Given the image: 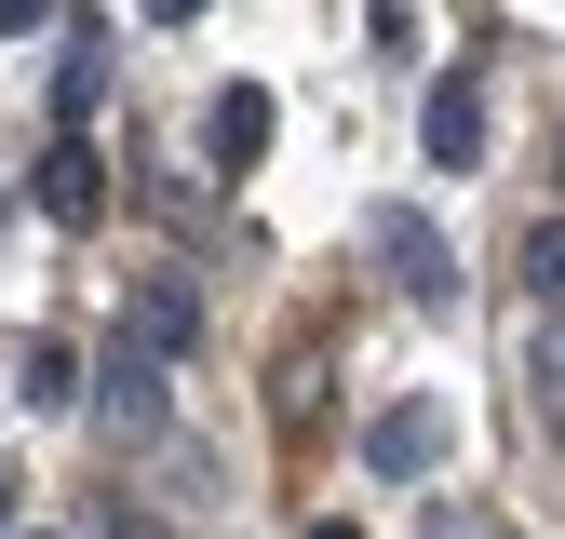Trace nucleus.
I'll return each mask as SVG.
<instances>
[{
  "label": "nucleus",
  "mask_w": 565,
  "mask_h": 539,
  "mask_svg": "<svg viewBox=\"0 0 565 539\" xmlns=\"http://www.w3.org/2000/svg\"><path fill=\"white\" fill-rule=\"evenodd\" d=\"M364 256L391 270V297H417V310L458 297V256H445V230L417 216V202H377V216H364Z\"/></svg>",
  "instance_id": "f257e3e1"
},
{
  "label": "nucleus",
  "mask_w": 565,
  "mask_h": 539,
  "mask_svg": "<svg viewBox=\"0 0 565 539\" xmlns=\"http://www.w3.org/2000/svg\"><path fill=\"white\" fill-rule=\"evenodd\" d=\"M121 337H149V351L175 364L189 337H202V284H189V270H135V297H121Z\"/></svg>",
  "instance_id": "f03ea898"
},
{
  "label": "nucleus",
  "mask_w": 565,
  "mask_h": 539,
  "mask_svg": "<svg viewBox=\"0 0 565 539\" xmlns=\"http://www.w3.org/2000/svg\"><path fill=\"white\" fill-rule=\"evenodd\" d=\"M417 149H431L445 176H471V162H484V82H458V67H445V82L417 95Z\"/></svg>",
  "instance_id": "7ed1b4c3"
},
{
  "label": "nucleus",
  "mask_w": 565,
  "mask_h": 539,
  "mask_svg": "<svg viewBox=\"0 0 565 539\" xmlns=\"http://www.w3.org/2000/svg\"><path fill=\"white\" fill-rule=\"evenodd\" d=\"M41 216H54V230H95V216H108V162L82 149V121L41 149Z\"/></svg>",
  "instance_id": "20e7f679"
},
{
  "label": "nucleus",
  "mask_w": 565,
  "mask_h": 539,
  "mask_svg": "<svg viewBox=\"0 0 565 539\" xmlns=\"http://www.w3.org/2000/svg\"><path fill=\"white\" fill-rule=\"evenodd\" d=\"M364 458L391 472V486H417V472L445 458V404H377V419H364Z\"/></svg>",
  "instance_id": "39448f33"
},
{
  "label": "nucleus",
  "mask_w": 565,
  "mask_h": 539,
  "mask_svg": "<svg viewBox=\"0 0 565 539\" xmlns=\"http://www.w3.org/2000/svg\"><path fill=\"white\" fill-rule=\"evenodd\" d=\"M269 121H282V108H269V82H216V108H202V149L243 176V162L269 149Z\"/></svg>",
  "instance_id": "423d86ee"
},
{
  "label": "nucleus",
  "mask_w": 565,
  "mask_h": 539,
  "mask_svg": "<svg viewBox=\"0 0 565 539\" xmlns=\"http://www.w3.org/2000/svg\"><path fill=\"white\" fill-rule=\"evenodd\" d=\"M149 419H162V351L121 337V351H108V432H149Z\"/></svg>",
  "instance_id": "0eeeda50"
},
{
  "label": "nucleus",
  "mask_w": 565,
  "mask_h": 539,
  "mask_svg": "<svg viewBox=\"0 0 565 539\" xmlns=\"http://www.w3.org/2000/svg\"><path fill=\"white\" fill-rule=\"evenodd\" d=\"M82 391V351L67 337H14V404H67Z\"/></svg>",
  "instance_id": "6e6552de"
},
{
  "label": "nucleus",
  "mask_w": 565,
  "mask_h": 539,
  "mask_svg": "<svg viewBox=\"0 0 565 539\" xmlns=\"http://www.w3.org/2000/svg\"><path fill=\"white\" fill-rule=\"evenodd\" d=\"M525 404H539V432H565V310H539V351H525Z\"/></svg>",
  "instance_id": "1a4fd4ad"
},
{
  "label": "nucleus",
  "mask_w": 565,
  "mask_h": 539,
  "mask_svg": "<svg viewBox=\"0 0 565 539\" xmlns=\"http://www.w3.org/2000/svg\"><path fill=\"white\" fill-rule=\"evenodd\" d=\"M108 108V41H67V67H54V121H95Z\"/></svg>",
  "instance_id": "9d476101"
},
{
  "label": "nucleus",
  "mask_w": 565,
  "mask_h": 539,
  "mask_svg": "<svg viewBox=\"0 0 565 539\" xmlns=\"http://www.w3.org/2000/svg\"><path fill=\"white\" fill-rule=\"evenodd\" d=\"M525 297H539V310H565V216H539V230H525Z\"/></svg>",
  "instance_id": "9b49d317"
},
{
  "label": "nucleus",
  "mask_w": 565,
  "mask_h": 539,
  "mask_svg": "<svg viewBox=\"0 0 565 539\" xmlns=\"http://www.w3.org/2000/svg\"><path fill=\"white\" fill-rule=\"evenodd\" d=\"M41 14H54V0H0V28H41Z\"/></svg>",
  "instance_id": "f8f14e48"
},
{
  "label": "nucleus",
  "mask_w": 565,
  "mask_h": 539,
  "mask_svg": "<svg viewBox=\"0 0 565 539\" xmlns=\"http://www.w3.org/2000/svg\"><path fill=\"white\" fill-rule=\"evenodd\" d=\"M149 14H162V28H189V14H202V0H149Z\"/></svg>",
  "instance_id": "ddd939ff"
},
{
  "label": "nucleus",
  "mask_w": 565,
  "mask_h": 539,
  "mask_svg": "<svg viewBox=\"0 0 565 539\" xmlns=\"http://www.w3.org/2000/svg\"><path fill=\"white\" fill-rule=\"evenodd\" d=\"M297 539H364V526H297Z\"/></svg>",
  "instance_id": "4468645a"
},
{
  "label": "nucleus",
  "mask_w": 565,
  "mask_h": 539,
  "mask_svg": "<svg viewBox=\"0 0 565 539\" xmlns=\"http://www.w3.org/2000/svg\"><path fill=\"white\" fill-rule=\"evenodd\" d=\"M552 176H565V121H552Z\"/></svg>",
  "instance_id": "2eb2a0df"
},
{
  "label": "nucleus",
  "mask_w": 565,
  "mask_h": 539,
  "mask_svg": "<svg viewBox=\"0 0 565 539\" xmlns=\"http://www.w3.org/2000/svg\"><path fill=\"white\" fill-rule=\"evenodd\" d=\"M0 539H14V512H0Z\"/></svg>",
  "instance_id": "dca6fc26"
},
{
  "label": "nucleus",
  "mask_w": 565,
  "mask_h": 539,
  "mask_svg": "<svg viewBox=\"0 0 565 539\" xmlns=\"http://www.w3.org/2000/svg\"><path fill=\"white\" fill-rule=\"evenodd\" d=\"M28 539H54V526H28Z\"/></svg>",
  "instance_id": "f3484780"
}]
</instances>
